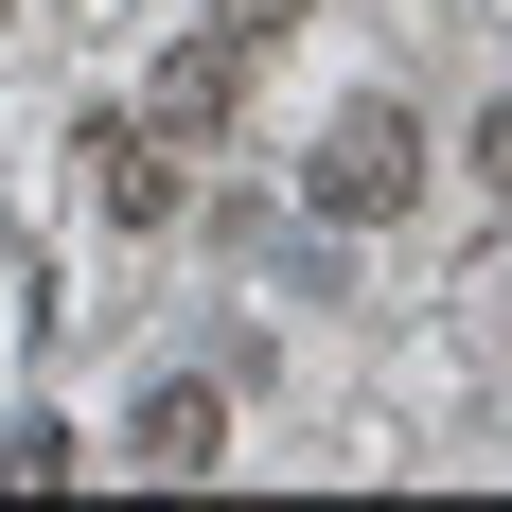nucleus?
I'll list each match as a JSON object with an SVG mask.
<instances>
[{
	"label": "nucleus",
	"instance_id": "nucleus-6",
	"mask_svg": "<svg viewBox=\"0 0 512 512\" xmlns=\"http://www.w3.org/2000/svg\"><path fill=\"white\" fill-rule=\"evenodd\" d=\"M212 18H230V36H248V53H265V36H301L318 0H212Z\"/></svg>",
	"mask_w": 512,
	"mask_h": 512
},
{
	"label": "nucleus",
	"instance_id": "nucleus-5",
	"mask_svg": "<svg viewBox=\"0 0 512 512\" xmlns=\"http://www.w3.org/2000/svg\"><path fill=\"white\" fill-rule=\"evenodd\" d=\"M0 495H71V424H18L0 442Z\"/></svg>",
	"mask_w": 512,
	"mask_h": 512
},
{
	"label": "nucleus",
	"instance_id": "nucleus-4",
	"mask_svg": "<svg viewBox=\"0 0 512 512\" xmlns=\"http://www.w3.org/2000/svg\"><path fill=\"white\" fill-rule=\"evenodd\" d=\"M124 460H142V477H212V460H230V389H212V371L142 389V424H124Z\"/></svg>",
	"mask_w": 512,
	"mask_h": 512
},
{
	"label": "nucleus",
	"instance_id": "nucleus-1",
	"mask_svg": "<svg viewBox=\"0 0 512 512\" xmlns=\"http://www.w3.org/2000/svg\"><path fill=\"white\" fill-rule=\"evenodd\" d=\"M407 195H424V124H407L389 89L336 106V124H318V159H301V212H318V230H389Z\"/></svg>",
	"mask_w": 512,
	"mask_h": 512
},
{
	"label": "nucleus",
	"instance_id": "nucleus-7",
	"mask_svg": "<svg viewBox=\"0 0 512 512\" xmlns=\"http://www.w3.org/2000/svg\"><path fill=\"white\" fill-rule=\"evenodd\" d=\"M477 177H495V195H512V89L477 106Z\"/></svg>",
	"mask_w": 512,
	"mask_h": 512
},
{
	"label": "nucleus",
	"instance_id": "nucleus-3",
	"mask_svg": "<svg viewBox=\"0 0 512 512\" xmlns=\"http://www.w3.org/2000/svg\"><path fill=\"white\" fill-rule=\"evenodd\" d=\"M230 106H248V36H230V18H195V36L142 71V124H159V142H212Z\"/></svg>",
	"mask_w": 512,
	"mask_h": 512
},
{
	"label": "nucleus",
	"instance_id": "nucleus-2",
	"mask_svg": "<svg viewBox=\"0 0 512 512\" xmlns=\"http://www.w3.org/2000/svg\"><path fill=\"white\" fill-rule=\"evenodd\" d=\"M71 159H89L106 230H177V212H195V177L159 159V124H142V106H89V124H71Z\"/></svg>",
	"mask_w": 512,
	"mask_h": 512
}]
</instances>
